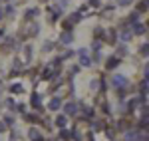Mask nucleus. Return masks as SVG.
<instances>
[{
	"label": "nucleus",
	"mask_w": 149,
	"mask_h": 141,
	"mask_svg": "<svg viewBox=\"0 0 149 141\" xmlns=\"http://www.w3.org/2000/svg\"><path fill=\"white\" fill-rule=\"evenodd\" d=\"M137 22H141V14H137L135 10H133V12H129L125 18L121 20V24H125V26H129V28H131L133 24H137Z\"/></svg>",
	"instance_id": "nucleus-12"
},
{
	"label": "nucleus",
	"mask_w": 149,
	"mask_h": 141,
	"mask_svg": "<svg viewBox=\"0 0 149 141\" xmlns=\"http://www.w3.org/2000/svg\"><path fill=\"white\" fill-rule=\"evenodd\" d=\"M137 54H139V56H141L143 60H147V56H149V44H147V42L139 44V48H137Z\"/></svg>",
	"instance_id": "nucleus-29"
},
{
	"label": "nucleus",
	"mask_w": 149,
	"mask_h": 141,
	"mask_svg": "<svg viewBox=\"0 0 149 141\" xmlns=\"http://www.w3.org/2000/svg\"><path fill=\"white\" fill-rule=\"evenodd\" d=\"M143 78H149V66L143 64Z\"/></svg>",
	"instance_id": "nucleus-46"
},
{
	"label": "nucleus",
	"mask_w": 149,
	"mask_h": 141,
	"mask_svg": "<svg viewBox=\"0 0 149 141\" xmlns=\"http://www.w3.org/2000/svg\"><path fill=\"white\" fill-rule=\"evenodd\" d=\"M90 90H92L93 94H97V92H100V78H93L92 82H90Z\"/></svg>",
	"instance_id": "nucleus-37"
},
{
	"label": "nucleus",
	"mask_w": 149,
	"mask_h": 141,
	"mask_svg": "<svg viewBox=\"0 0 149 141\" xmlns=\"http://www.w3.org/2000/svg\"><path fill=\"white\" fill-rule=\"evenodd\" d=\"M90 125H92V129H95V131L105 129V121H103V119H95L93 117V121H90Z\"/></svg>",
	"instance_id": "nucleus-31"
},
{
	"label": "nucleus",
	"mask_w": 149,
	"mask_h": 141,
	"mask_svg": "<svg viewBox=\"0 0 149 141\" xmlns=\"http://www.w3.org/2000/svg\"><path fill=\"white\" fill-rule=\"evenodd\" d=\"M80 66H78V64H74V66H70V70H68V80H74V76H76V74H80Z\"/></svg>",
	"instance_id": "nucleus-34"
},
{
	"label": "nucleus",
	"mask_w": 149,
	"mask_h": 141,
	"mask_svg": "<svg viewBox=\"0 0 149 141\" xmlns=\"http://www.w3.org/2000/svg\"><path fill=\"white\" fill-rule=\"evenodd\" d=\"M62 141H70V129L68 127H64V129H60V135H58Z\"/></svg>",
	"instance_id": "nucleus-39"
},
{
	"label": "nucleus",
	"mask_w": 149,
	"mask_h": 141,
	"mask_svg": "<svg viewBox=\"0 0 149 141\" xmlns=\"http://www.w3.org/2000/svg\"><path fill=\"white\" fill-rule=\"evenodd\" d=\"M28 139L30 141H46V137L40 133L38 127H30V129H28Z\"/></svg>",
	"instance_id": "nucleus-17"
},
{
	"label": "nucleus",
	"mask_w": 149,
	"mask_h": 141,
	"mask_svg": "<svg viewBox=\"0 0 149 141\" xmlns=\"http://www.w3.org/2000/svg\"><path fill=\"white\" fill-rule=\"evenodd\" d=\"M40 16V8L38 6H32V8H26L24 10V22H32Z\"/></svg>",
	"instance_id": "nucleus-14"
},
{
	"label": "nucleus",
	"mask_w": 149,
	"mask_h": 141,
	"mask_svg": "<svg viewBox=\"0 0 149 141\" xmlns=\"http://www.w3.org/2000/svg\"><path fill=\"white\" fill-rule=\"evenodd\" d=\"M24 34H26V38H28V40H34L36 36L40 34V24L36 22V20H32V22H26Z\"/></svg>",
	"instance_id": "nucleus-5"
},
{
	"label": "nucleus",
	"mask_w": 149,
	"mask_h": 141,
	"mask_svg": "<svg viewBox=\"0 0 149 141\" xmlns=\"http://www.w3.org/2000/svg\"><path fill=\"white\" fill-rule=\"evenodd\" d=\"M88 141H95V135H93L92 131H90V133H88Z\"/></svg>",
	"instance_id": "nucleus-48"
},
{
	"label": "nucleus",
	"mask_w": 149,
	"mask_h": 141,
	"mask_svg": "<svg viewBox=\"0 0 149 141\" xmlns=\"http://www.w3.org/2000/svg\"><path fill=\"white\" fill-rule=\"evenodd\" d=\"M8 129V127H6V125H4V121H0V133H4V131Z\"/></svg>",
	"instance_id": "nucleus-47"
},
{
	"label": "nucleus",
	"mask_w": 149,
	"mask_h": 141,
	"mask_svg": "<svg viewBox=\"0 0 149 141\" xmlns=\"http://www.w3.org/2000/svg\"><path fill=\"white\" fill-rule=\"evenodd\" d=\"M2 121H4V125H6V127H14V123H16V117H14L12 113H6Z\"/></svg>",
	"instance_id": "nucleus-33"
},
{
	"label": "nucleus",
	"mask_w": 149,
	"mask_h": 141,
	"mask_svg": "<svg viewBox=\"0 0 149 141\" xmlns=\"http://www.w3.org/2000/svg\"><path fill=\"white\" fill-rule=\"evenodd\" d=\"M38 74H40V66H36V68H32V70H24V76H28L30 80H34L38 78Z\"/></svg>",
	"instance_id": "nucleus-32"
},
{
	"label": "nucleus",
	"mask_w": 149,
	"mask_h": 141,
	"mask_svg": "<svg viewBox=\"0 0 149 141\" xmlns=\"http://www.w3.org/2000/svg\"><path fill=\"white\" fill-rule=\"evenodd\" d=\"M30 107L34 109L36 113H42L44 111V103H42V95L38 92H32L30 94Z\"/></svg>",
	"instance_id": "nucleus-6"
},
{
	"label": "nucleus",
	"mask_w": 149,
	"mask_h": 141,
	"mask_svg": "<svg viewBox=\"0 0 149 141\" xmlns=\"http://www.w3.org/2000/svg\"><path fill=\"white\" fill-rule=\"evenodd\" d=\"M4 103H6V107H8L10 111L16 109V101H14V97H6V101H4Z\"/></svg>",
	"instance_id": "nucleus-41"
},
{
	"label": "nucleus",
	"mask_w": 149,
	"mask_h": 141,
	"mask_svg": "<svg viewBox=\"0 0 149 141\" xmlns=\"http://www.w3.org/2000/svg\"><path fill=\"white\" fill-rule=\"evenodd\" d=\"M38 78H40V82H50V80L54 78V70H52L50 66H46V68H40Z\"/></svg>",
	"instance_id": "nucleus-16"
},
{
	"label": "nucleus",
	"mask_w": 149,
	"mask_h": 141,
	"mask_svg": "<svg viewBox=\"0 0 149 141\" xmlns=\"http://www.w3.org/2000/svg\"><path fill=\"white\" fill-rule=\"evenodd\" d=\"M14 111H18V113H26V103H16V109Z\"/></svg>",
	"instance_id": "nucleus-44"
},
{
	"label": "nucleus",
	"mask_w": 149,
	"mask_h": 141,
	"mask_svg": "<svg viewBox=\"0 0 149 141\" xmlns=\"http://www.w3.org/2000/svg\"><path fill=\"white\" fill-rule=\"evenodd\" d=\"M131 34H133V38L135 36H145L147 34V22H137L131 26Z\"/></svg>",
	"instance_id": "nucleus-15"
},
{
	"label": "nucleus",
	"mask_w": 149,
	"mask_h": 141,
	"mask_svg": "<svg viewBox=\"0 0 149 141\" xmlns=\"http://www.w3.org/2000/svg\"><path fill=\"white\" fill-rule=\"evenodd\" d=\"M2 10H4V18H8V20H14V16H16V6H12V4H6Z\"/></svg>",
	"instance_id": "nucleus-26"
},
{
	"label": "nucleus",
	"mask_w": 149,
	"mask_h": 141,
	"mask_svg": "<svg viewBox=\"0 0 149 141\" xmlns=\"http://www.w3.org/2000/svg\"><path fill=\"white\" fill-rule=\"evenodd\" d=\"M22 117L26 123H30V125H36V123H42V119L38 113H22Z\"/></svg>",
	"instance_id": "nucleus-21"
},
{
	"label": "nucleus",
	"mask_w": 149,
	"mask_h": 141,
	"mask_svg": "<svg viewBox=\"0 0 149 141\" xmlns=\"http://www.w3.org/2000/svg\"><path fill=\"white\" fill-rule=\"evenodd\" d=\"M6 36V28H0V38H4Z\"/></svg>",
	"instance_id": "nucleus-49"
},
{
	"label": "nucleus",
	"mask_w": 149,
	"mask_h": 141,
	"mask_svg": "<svg viewBox=\"0 0 149 141\" xmlns=\"http://www.w3.org/2000/svg\"><path fill=\"white\" fill-rule=\"evenodd\" d=\"M2 20H4V10L0 8V22H2Z\"/></svg>",
	"instance_id": "nucleus-50"
},
{
	"label": "nucleus",
	"mask_w": 149,
	"mask_h": 141,
	"mask_svg": "<svg viewBox=\"0 0 149 141\" xmlns=\"http://www.w3.org/2000/svg\"><path fill=\"white\" fill-rule=\"evenodd\" d=\"M133 0H117V6H131Z\"/></svg>",
	"instance_id": "nucleus-45"
},
{
	"label": "nucleus",
	"mask_w": 149,
	"mask_h": 141,
	"mask_svg": "<svg viewBox=\"0 0 149 141\" xmlns=\"http://www.w3.org/2000/svg\"><path fill=\"white\" fill-rule=\"evenodd\" d=\"M42 54H52L54 50H56V42H52V40H46L44 44H42Z\"/></svg>",
	"instance_id": "nucleus-27"
},
{
	"label": "nucleus",
	"mask_w": 149,
	"mask_h": 141,
	"mask_svg": "<svg viewBox=\"0 0 149 141\" xmlns=\"http://www.w3.org/2000/svg\"><path fill=\"white\" fill-rule=\"evenodd\" d=\"M74 40H76V34L74 32H60V38H58V44L64 48H68L74 44Z\"/></svg>",
	"instance_id": "nucleus-10"
},
{
	"label": "nucleus",
	"mask_w": 149,
	"mask_h": 141,
	"mask_svg": "<svg viewBox=\"0 0 149 141\" xmlns=\"http://www.w3.org/2000/svg\"><path fill=\"white\" fill-rule=\"evenodd\" d=\"M48 66H50L52 70H62V66H64V60H62V56H54V58L48 62Z\"/></svg>",
	"instance_id": "nucleus-24"
},
{
	"label": "nucleus",
	"mask_w": 149,
	"mask_h": 141,
	"mask_svg": "<svg viewBox=\"0 0 149 141\" xmlns=\"http://www.w3.org/2000/svg\"><path fill=\"white\" fill-rule=\"evenodd\" d=\"M113 10H115V4H107V6H103V8H102V14H100V16L107 18V16H111L109 12H113Z\"/></svg>",
	"instance_id": "nucleus-35"
},
{
	"label": "nucleus",
	"mask_w": 149,
	"mask_h": 141,
	"mask_svg": "<svg viewBox=\"0 0 149 141\" xmlns=\"http://www.w3.org/2000/svg\"><path fill=\"white\" fill-rule=\"evenodd\" d=\"M26 90H24V85L20 82H12L10 85H8V94H14V95H20V94H24Z\"/></svg>",
	"instance_id": "nucleus-20"
},
{
	"label": "nucleus",
	"mask_w": 149,
	"mask_h": 141,
	"mask_svg": "<svg viewBox=\"0 0 149 141\" xmlns=\"http://www.w3.org/2000/svg\"><path fill=\"white\" fill-rule=\"evenodd\" d=\"M46 12L50 14V22L52 24H56L58 20H62L64 18V8L60 6V4H54V6H48Z\"/></svg>",
	"instance_id": "nucleus-3"
},
{
	"label": "nucleus",
	"mask_w": 149,
	"mask_h": 141,
	"mask_svg": "<svg viewBox=\"0 0 149 141\" xmlns=\"http://www.w3.org/2000/svg\"><path fill=\"white\" fill-rule=\"evenodd\" d=\"M60 22H62V32H74V28H76V26L68 20V16H64Z\"/></svg>",
	"instance_id": "nucleus-28"
},
{
	"label": "nucleus",
	"mask_w": 149,
	"mask_h": 141,
	"mask_svg": "<svg viewBox=\"0 0 149 141\" xmlns=\"http://www.w3.org/2000/svg\"><path fill=\"white\" fill-rule=\"evenodd\" d=\"M60 56H62L64 62H68L70 58H74V56H76V50H64V54H60Z\"/></svg>",
	"instance_id": "nucleus-38"
},
{
	"label": "nucleus",
	"mask_w": 149,
	"mask_h": 141,
	"mask_svg": "<svg viewBox=\"0 0 149 141\" xmlns=\"http://www.w3.org/2000/svg\"><path fill=\"white\" fill-rule=\"evenodd\" d=\"M127 54H129V50H127V44H117V46H115V56H117V58H125Z\"/></svg>",
	"instance_id": "nucleus-25"
},
{
	"label": "nucleus",
	"mask_w": 149,
	"mask_h": 141,
	"mask_svg": "<svg viewBox=\"0 0 149 141\" xmlns=\"http://www.w3.org/2000/svg\"><path fill=\"white\" fill-rule=\"evenodd\" d=\"M121 66V58H117V56H107V58L103 60V68H105V72H113V70H117Z\"/></svg>",
	"instance_id": "nucleus-7"
},
{
	"label": "nucleus",
	"mask_w": 149,
	"mask_h": 141,
	"mask_svg": "<svg viewBox=\"0 0 149 141\" xmlns=\"http://www.w3.org/2000/svg\"><path fill=\"white\" fill-rule=\"evenodd\" d=\"M103 42L105 44H109V46H117L119 44V40H117V28H107L105 30V38H103Z\"/></svg>",
	"instance_id": "nucleus-9"
},
{
	"label": "nucleus",
	"mask_w": 149,
	"mask_h": 141,
	"mask_svg": "<svg viewBox=\"0 0 149 141\" xmlns=\"http://www.w3.org/2000/svg\"><path fill=\"white\" fill-rule=\"evenodd\" d=\"M92 64H102V60H103V54L102 52H92Z\"/></svg>",
	"instance_id": "nucleus-36"
},
{
	"label": "nucleus",
	"mask_w": 149,
	"mask_h": 141,
	"mask_svg": "<svg viewBox=\"0 0 149 141\" xmlns=\"http://www.w3.org/2000/svg\"><path fill=\"white\" fill-rule=\"evenodd\" d=\"M62 109H64V115L74 117V115H78V101H76V99L64 101V103H62Z\"/></svg>",
	"instance_id": "nucleus-8"
},
{
	"label": "nucleus",
	"mask_w": 149,
	"mask_h": 141,
	"mask_svg": "<svg viewBox=\"0 0 149 141\" xmlns=\"http://www.w3.org/2000/svg\"><path fill=\"white\" fill-rule=\"evenodd\" d=\"M0 2H6V4H10V2H12V0H0Z\"/></svg>",
	"instance_id": "nucleus-51"
},
{
	"label": "nucleus",
	"mask_w": 149,
	"mask_h": 141,
	"mask_svg": "<svg viewBox=\"0 0 149 141\" xmlns=\"http://www.w3.org/2000/svg\"><path fill=\"white\" fill-rule=\"evenodd\" d=\"M143 103L139 101V97H131V99H127V103H125V111L127 113H133L135 111V107H141Z\"/></svg>",
	"instance_id": "nucleus-18"
},
{
	"label": "nucleus",
	"mask_w": 149,
	"mask_h": 141,
	"mask_svg": "<svg viewBox=\"0 0 149 141\" xmlns=\"http://www.w3.org/2000/svg\"><path fill=\"white\" fill-rule=\"evenodd\" d=\"M18 76H24V62L18 58V56H14L12 66H10V72H8V76H6V78L14 80V78H18Z\"/></svg>",
	"instance_id": "nucleus-1"
},
{
	"label": "nucleus",
	"mask_w": 149,
	"mask_h": 141,
	"mask_svg": "<svg viewBox=\"0 0 149 141\" xmlns=\"http://www.w3.org/2000/svg\"><path fill=\"white\" fill-rule=\"evenodd\" d=\"M62 103H64V99H62V97L52 95V97H50V101H48V106H46V109H50V111H60V109H62Z\"/></svg>",
	"instance_id": "nucleus-11"
},
{
	"label": "nucleus",
	"mask_w": 149,
	"mask_h": 141,
	"mask_svg": "<svg viewBox=\"0 0 149 141\" xmlns=\"http://www.w3.org/2000/svg\"><path fill=\"white\" fill-rule=\"evenodd\" d=\"M22 50H24V64H30V62H32V60H34V46H32V44H30V42H26V44H24L22 46Z\"/></svg>",
	"instance_id": "nucleus-13"
},
{
	"label": "nucleus",
	"mask_w": 149,
	"mask_h": 141,
	"mask_svg": "<svg viewBox=\"0 0 149 141\" xmlns=\"http://www.w3.org/2000/svg\"><path fill=\"white\" fill-rule=\"evenodd\" d=\"M149 10V0H137L135 2V12L137 14H147Z\"/></svg>",
	"instance_id": "nucleus-22"
},
{
	"label": "nucleus",
	"mask_w": 149,
	"mask_h": 141,
	"mask_svg": "<svg viewBox=\"0 0 149 141\" xmlns=\"http://www.w3.org/2000/svg\"><path fill=\"white\" fill-rule=\"evenodd\" d=\"M88 6L93 8V10H100L102 8V0H88Z\"/></svg>",
	"instance_id": "nucleus-40"
},
{
	"label": "nucleus",
	"mask_w": 149,
	"mask_h": 141,
	"mask_svg": "<svg viewBox=\"0 0 149 141\" xmlns=\"http://www.w3.org/2000/svg\"><path fill=\"white\" fill-rule=\"evenodd\" d=\"M88 10H90V6H88V4H81V6H80L76 12H80L81 16H86V12H88Z\"/></svg>",
	"instance_id": "nucleus-43"
},
{
	"label": "nucleus",
	"mask_w": 149,
	"mask_h": 141,
	"mask_svg": "<svg viewBox=\"0 0 149 141\" xmlns=\"http://www.w3.org/2000/svg\"><path fill=\"white\" fill-rule=\"evenodd\" d=\"M54 125H56L58 129H64V127H68V115H64V113L56 115V119H54Z\"/></svg>",
	"instance_id": "nucleus-23"
},
{
	"label": "nucleus",
	"mask_w": 149,
	"mask_h": 141,
	"mask_svg": "<svg viewBox=\"0 0 149 141\" xmlns=\"http://www.w3.org/2000/svg\"><path fill=\"white\" fill-rule=\"evenodd\" d=\"M102 44H103V42H97V40H93V42H92V48H90V50H92V52H102Z\"/></svg>",
	"instance_id": "nucleus-42"
},
{
	"label": "nucleus",
	"mask_w": 149,
	"mask_h": 141,
	"mask_svg": "<svg viewBox=\"0 0 149 141\" xmlns=\"http://www.w3.org/2000/svg\"><path fill=\"white\" fill-rule=\"evenodd\" d=\"M109 85L113 90H121V88H127L129 85V80H127V76L115 74V76H111V80H109Z\"/></svg>",
	"instance_id": "nucleus-4"
},
{
	"label": "nucleus",
	"mask_w": 149,
	"mask_h": 141,
	"mask_svg": "<svg viewBox=\"0 0 149 141\" xmlns=\"http://www.w3.org/2000/svg\"><path fill=\"white\" fill-rule=\"evenodd\" d=\"M92 36H93V40L103 42V38H105V28H103V26H93L92 28Z\"/></svg>",
	"instance_id": "nucleus-19"
},
{
	"label": "nucleus",
	"mask_w": 149,
	"mask_h": 141,
	"mask_svg": "<svg viewBox=\"0 0 149 141\" xmlns=\"http://www.w3.org/2000/svg\"><path fill=\"white\" fill-rule=\"evenodd\" d=\"M68 20L74 24V26H76V24H80L81 20H84V16H81L80 12H72V14H68Z\"/></svg>",
	"instance_id": "nucleus-30"
},
{
	"label": "nucleus",
	"mask_w": 149,
	"mask_h": 141,
	"mask_svg": "<svg viewBox=\"0 0 149 141\" xmlns=\"http://www.w3.org/2000/svg\"><path fill=\"white\" fill-rule=\"evenodd\" d=\"M76 56H78V66H80V68H92L93 66L88 48H80V50L76 52Z\"/></svg>",
	"instance_id": "nucleus-2"
}]
</instances>
